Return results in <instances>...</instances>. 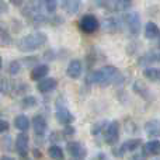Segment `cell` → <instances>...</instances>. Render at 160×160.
<instances>
[{"instance_id":"cell-1","label":"cell","mask_w":160,"mask_h":160,"mask_svg":"<svg viewBox=\"0 0 160 160\" xmlns=\"http://www.w3.org/2000/svg\"><path fill=\"white\" fill-rule=\"evenodd\" d=\"M88 82L98 84L101 87H107L111 84H121L124 82V76L115 66H104L96 72L90 73Z\"/></svg>"},{"instance_id":"cell-2","label":"cell","mask_w":160,"mask_h":160,"mask_svg":"<svg viewBox=\"0 0 160 160\" xmlns=\"http://www.w3.org/2000/svg\"><path fill=\"white\" fill-rule=\"evenodd\" d=\"M47 39H48L47 34L41 32V31H37V32L28 34V35L22 37L17 42V48L21 52H32V51H37L38 48H41L42 45H45Z\"/></svg>"},{"instance_id":"cell-3","label":"cell","mask_w":160,"mask_h":160,"mask_svg":"<svg viewBox=\"0 0 160 160\" xmlns=\"http://www.w3.org/2000/svg\"><path fill=\"white\" fill-rule=\"evenodd\" d=\"M122 21L124 24L127 25L128 31H129L131 35L136 37L139 35L141 32V28H142V22H141V16L138 13H128L122 17Z\"/></svg>"},{"instance_id":"cell-4","label":"cell","mask_w":160,"mask_h":160,"mask_svg":"<svg viewBox=\"0 0 160 160\" xmlns=\"http://www.w3.org/2000/svg\"><path fill=\"white\" fill-rule=\"evenodd\" d=\"M79 27L83 32L93 34L100 28V22H98V20H97L96 16H93V14H86V16H83L82 18H80Z\"/></svg>"},{"instance_id":"cell-5","label":"cell","mask_w":160,"mask_h":160,"mask_svg":"<svg viewBox=\"0 0 160 160\" xmlns=\"http://www.w3.org/2000/svg\"><path fill=\"white\" fill-rule=\"evenodd\" d=\"M104 139L108 145L114 146L119 139V124L118 121H112L111 124H108L104 129Z\"/></svg>"},{"instance_id":"cell-6","label":"cell","mask_w":160,"mask_h":160,"mask_svg":"<svg viewBox=\"0 0 160 160\" xmlns=\"http://www.w3.org/2000/svg\"><path fill=\"white\" fill-rule=\"evenodd\" d=\"M141 143H142L141 139H131V141H127L125 143H122L119 148L114 149V155L118 156V158H121V156H124V153L136 150L139 146H141Z\"/></svg>"},{"instance_id":"cell-7","label":"cell","mask_w":160,"mask_h":160,"mask_svg":"<svg viewBox=\"0 0 160 160\" xmlns=\"http://www.w3.org/2000/svg\"><path fill=\"white\" fill-rule=\"evenodd\" d=\"M56 119H58L61 124L69 125L75 121V117L72 115V112H70L66 107H62L58 101V105H56Z\"/></svg>"},{"instance_id":"cell-8","label":"cell","mask_w":160,"mask_h":160,"mask_svg":"<svg viewBox=\"0 0 160 160\" xmlns=\"http://www.w3.org/2000/svg\"><path fill=\"white\" fill-rule=\"evenodd\" d=\"M16 150L21 158H25L28 155V135L25 132L20 133L16 139Z\"/></svg>"},{"instance_id":"cell-9","label":"cell","mask_w":160,"mask_h":160,"mask_svg":"<svg viewBox=\"0 0 160 160\" xmlns=\"http://www.w3.org/2000/svg\"><path fill=\"white\" fill-rule=\"evenodd\" d=\"M102 30L105 32H118L121 31V21L117 17H108L102 21Z\"/></svg>"},{"instance_id":"cell-10","label":"cell","mask_w":160,"mask_h":160,"mask_svg":"<svg viewBox=\"0 0 160 160\" xmlns=\"http://www.w3.org/2000/svg\"><path fill=\"white\" fill-rule=\"evenodd\" d=\"M145 132L150 138H159L160 136V119H150L145 124Z\"/></svg>"},{"instance_id":"cell-11","label":"cell","mask_w":160,"mask_h":160,"mask_svg":"<svg viewBox=\"0 0 160 160\" xmlns=\"http://www.w3.org/2000/svg\"><path fill=\"white\" fill-rule=\"evenodd\" d=\"M68 152L75 159H83L86 156V148L80 142H69L68 143Z\"/></svg>"},{"instance_id":"cell-12","label":"cell","mask_w":160,"mask_h":160,"mask_svg":"<svg viewBox=\"0 0 160 160\" xmlns=\"http://www.w3.org/2000/svg\"><path fill=\"white\" fill-rule=\"evenodd\" d=\"M32 128H34V132H35V135H44L45 132H47V121H45V118L42 115H35L32 118Z\"/></svg>"},{"instance_id":"cell-13","label":"cell","mask_w":160,"mask_h":160,"mask_svg":"<svg viewBox=\"0 0 160 160\" xmlns=\"http://www.w3.org/2000/svg\"><path fill=\"white\" fill-rule=\"evenodd\" d=\"M82 0H62V8L70 16H75L79 13Z\"/></svg>"},{"instance_id":"cell-14","label":"cell","mask_w":160,"mask_h":160,"mask_svg":"<svg viewBox=\"0 0 160 160\" xmlns=\"http://www.w3.org/2000/svg\"><path fill=\"white\" fill-rule=\"evenodd\" d=\"M132 6V0H110V11H127Z\"/></svg>"},{"instance_id":"cell-15","label":"cell","mask_w":160,"mask_h":160,"mask_svg":"<svg viewBox=\"0 0 160 160\" xmlns=\"http://www.w3.org/2000/svg\"><path fill=\"white\" fill-rule=\"evenodd\" d=\"M66 73L70 79H79L80 75H82V62H80L79 59H73V61H70Z\"/></svg>"},{"instance_id":"cell-16","label":"cell","mask_w":160,"mask_h":160,"mask_svg":"<svg viewBox=\"0 0 160 160\" xmlns=\"http://www.w3.org/2000/svg\"><path fill=\"white\" fill-rule=\"evenodd\" d=\"M156 62H160V52H156V51L146 52L143 56L139 58V65H141V66L152 65V63H156Z\"/></svg>"},{"instance_id":"cell-17","label":"cell","mask_w":160,"mask_h":160,"mask_svg":"<svg viewBox=\"0 0 160 160\" xmlns=\"http://www.w3.org/2000/svg\"><path fill=\"white\" fill-rule=\"evenodd\" d=\"M56 86H58V82H56V79H52V78H48V79H42L39 80L38 83V90L41 91V93H49V91L55 90Z\"/></svg>"},{"instance_id":"cell-18","label":"cell","mask_w":160,"mask_h":160,"mask_svg":"<svg viewBox=\"0 0 160 160\" xmlns=\"http://www.w3.org/2000/svg\"><path fill=\"white\" fill-rule=\"evenodd\" d=\"M145 37L148 39H158L160 38V28L158 27V24L153 21L146 22L145 25Z\"/></svg>"},{"instance_id":"cell-19","label":"cell","mask_w":160,"mask_h":160,"mask_svg":"<svg viewBox=\"0 0 160 160\" xmlns=\"http://www.w3.org/2000/svg\"><path fill=\"white\" fill-rule=\"evenodd\" d=\"M143 152L146 153L148 156H156V155H159V153H160V141H158V139L149 141L143 146Z\"/></svg>"},{"instance_id":"cell-20","label":"cell","mask_w":160,"mask_h":160,"mask_svg":"<svg viewBox=\"0 0 160 160\" xmlns=\"http://www.w3.org/2000/svg\"><path fill=\"white\" fill-rule=\"evenodd\" d=\"M48 72H49V68H48L47 65H38V66H35L32 69V72H31V79L42 80L48 75Z\"/></svg>"},{"instance_id":"cell-21","label":"cell","mask_w":160,"mask_h":160,"mask_svg":"<svg viewBox=\"0 0 160 160\" xmlns=\"http://www.w3.org/2000/svg\"><path fill=\"white\" fill-rule=\"evenodd\" d=\"M133 90H135V93H138L139 96L142 97V98L150 100V91H149V88H148L142 82H135V83H133Z\"/></svg>"},{"instance_id":"cell-22","label":"cell","mask_w":160,"mask_h":160,"mask_svg":"<svg viewBox=\"0 0 160 160\" xmlns=\"http://www.w3.org/2000/svg\"><path fill=\"white\" fill-rule=\"evenodd\" d=\"M143 76L150 82L160 83V69H158V68H146L143 70Z\"/></svg>"},{"instance_id":"cell-23","label":"cell","mask_w":160,"mask_h":160,"mask_svg":"<svg viewBox=\"0 0 160 160\" xmlns=\"http://www.w3.org/2000/svg\"><path fill=\"white\" fill-rule=\"evenodd\" d=\"M14 125H16L17 129L25 132V131L30 128V119H28L25 115H18V117H16V119H14Z\"/></svg>"},{"instance_id":"cell-24","label":"cell","mask_w":160,"mask_h":160,"mask_svg":"<svg viewBox=\"0 0 160 160\" xmlns=\"http://www.w3.org/2000/svg\"><path fill=\"white\" fill-rule=\"evenodd\" d=\"M11 44V37H10V32H8L7 27L4 24L0 22V45L6 47V45H10Z\"/></svg>"},{"instance_id":"cell-25","label":"cell","mask_w":160,"mask_h":160,"mask_svg":"<svg viewBox=\"0 0 160 160\" xmlns=\"http://www.w3.org/2000/svg\"><path fill=\"white\" fill-rule=\"evenodd\" d=\"M48 155L53 160H63V150L59 146H56V145H53V146H51L48 149Z\"/></svg>"},{"instance_id":"cell-26","label":"cell","mask_w":160,"mask_h":160,"mask_svg":"<svg viewBox=\"0 0 160 160\" xmlns=\"http://www.w3.org/2000/svg\"><path fill=\"white\" fill-rule=\"evenodd\" d=\"M42 4H44L47 14H52L58 8V0H42Z\"/></svg>"},{"instance_id":"cell-27","label":"cell","mask_w":160,"mask_h":160,"mask_svg":"<svg viewBox=\"0 0 160 160\" xmlns=\"http://www.w3.org/2000/svg\"><path fill=\"white\" fill-rule=\"evenodd\" d=\"M37 104V100L35 97H25V98H22V107H34V105Z\"/></svg>"},{"instance_id":"cell-28","label":"cell","mask_w":160,"mask_h":160,"mask_svg":"<svg viewBox=\"0 0 160 160\" xmlns=\"http://www.w3.org/2000/svg\"><path fill=\"white\" fill-rule=\"evenodd\" d=\"M20 62L18 61H14V62H11L10 63V73L11 75H17V73L20 72Z\"/></svg>"},{"instance_id":"cell-29","label":"cell","mask_w":160,"mask_h":160,"mask_svg":"<svg viewBox=\"0 0 160 160\" xmlns=\"http://www.w3.org/2000/svg\"><path fill=\"white\" fill-rule=\"evenodd\" d=\"M8 129V122L4 121V119H0V133L6 132Z\"/></svg>"},{"instance_id":"cell-30","label":"cell","mask_w":160,"mask_h":160,"mask_svg":"<svg viewBox=\"0 0 160 160\" xmlns=\"http://www.w3.org/2000/svg\"><path fill=\"white\" fill-rule=\"evenodd\" d=\"M146 156H148L146 153L142 152V153H139V155H133L129 160H146Z\"/></svg>"},{"instance_id":"cell-31","label":"cell","mask_w":160,"mask_h":160,"mask_svg":"<svg viewBox=\"0 0 160 160\" xmlns=\"http://www.w3.org/2000/svg\"><path fill=\"white\" fill-rule=\"evenodd\" d=\"M7 90V82L4 79H0V93Z\"/></svg>"},{"instance_id":"cell-32","label":"cell","mask_w":160,"mask_h":160,"mask_svg":"<svg viewBox=\"0 0 160 160\" xmlns=\"http://www.w3.org/2000/svg\"><path fill=\"white\" fill-rule=\"evenodd\" d=\"M7 11H8L7 4H6L3 0H0V14H2V13H7Z\"/></svg>"},{"instance_id":"cell-33","label":"cell","mask_w":160,"mask_h":160,"mask_svg":"<svg viewBox=\"0 0 160 160\" xmlns=\"http://www.w3.org/2000/svg\"><path fill=\"white\" fill-rule=\"evenodd\" d=\"M10 2H11V3H13V4H14V6H21V4H22V3H24V2H25V0H10Z\"/></svg>"},{"instance_id":"cell-34","label":"cell","mask_w":160,"mask_h":160,"mask_svg":"<svg viewBox=\"0 0 160 160\" xmlns=\"http://www.w3.org/2000/svg\"><path fill=\"white\" fill-rule=\"evenodd\" d=\"M65 132H66V135L69 136V135H73V132H75V129H73L72 127H68V128H66V131H65Z\"/></svg>"},{"instance_id":"cell-35","label":"cell","mask_w":160,"mask_h":160,"mask_svg":"<svg viewBox=\"0 0 160 160\" xmlns=\"http://www.w3.org/2000/svg\"><path fill=\"white\" fill-rule=\"evenodd\" d=\"M0 160H14V159H13V158H10V156H3V158L0 159Z\"/></svg>"},{"instance_id":"cell-36","label":"cell","mask_w":160,"mask_h":160,"mask_svg":"<svg viewBox=\"0 0 160 160\" xmlns=\"http://www.w3.org/2000/svg\"><path fill=\"white\" fill-rule=\"evenodd\" d=\"M2 65H3V61H2V56H0V69H2Z\"/></svg>"},{"instance_id":"cell-37","label":"cell","mask_w":160,"mask_h":160,"mask_svg":"<svg viewBox=\"0 0 160 160\" xmlns=\"http://www.w3.org/2000/svg\"><path fill=\"white\" fill-rule=\"evenodd\" d=\"M72 160H82V159H75V158H73V159H72Z\"/></svg>"},{"instance_id":"cell-38","label":"cell","mask_w":160,"mask_h":160,"mask_svg":"<svg viewBox=\"0 0 160 160\" xmlns=\"http://www.w3.org/2000/svg\"><path fill=\"white\" fill-rule=\"evenodd\" d=\"M159 39H160V38H159ZM159 45H160V44H159Z\"/></svg>"}]
</instances>
